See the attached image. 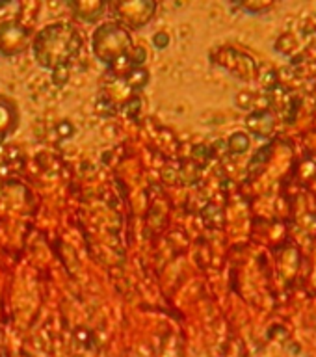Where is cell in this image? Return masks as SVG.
<instances>
[{
	"instance_id": "7a4b0ae2",
	"label": "cell",
	"mask_w": 316,
	"mask_h": 357,
	"mask_svg": "<svg viewBox=\"0 0 316 357\" xmlns=\"http://www.w3.org/2000/svg\"><path fill=\"white\" fill-rule=\"evenodd\" d=\"M91 45L95 56L110 67L114 77H123L133 67H142L147 58L142 47H133L130 33L119 22H105L99 26Z\"/></svg>"
},
{
	"instance_id": "8992f818",
	"label": "cell",
	"mask_w": 316,
	"mask_h": 357,
	"mask_svg": "<svg viewBox=\"0 0 316 357\" xmlns=\"http://www.w3.org/2000/svg\"><path fill=\"white\" fill-rule=\"evenodd\" d=\"M15 110H13V106L6 105L0 100V142H4V138L8 134L13 130L15 127Z\"/></svg>"
},
{
	"instance_id": "277c9868",
	"label": "cell",
	"mask_w": 316,
	"mask_h": 357,
	"mask_svg": "<svg viewBox=\"0 0 316 357\" xmlns=\"http://www.w3.org/2000/svg\"><path fill=\"white\" fill-rule=\"evenodd\" d=\"M114 15L130 28H140L153 19L156 10L155 2H117L112 6Z\"/></svg>"
},
{
	"instance_id": "5b68a950",
	"label": "cell",
	"mask_w": 316,
	"mask_h": 357,
	"mask_svg": "<svg viewBox=\"0 0 316 357\" xmlns=\"http://www.w3.org/2000/svg\"><path fill=\"white\" fill-rule=\"evenodd\" d=\"M71 8L77 13V17H80L84 21H95L106 10V4H103V2H78V4H71Z\"/></svg>"
},
{
	"instance_id": "6da1fadb",
	"label": "cell",
	"mask_w": 316,
	"mask_h": 357,
	"mask_svg": "<svg viewBox=\"0 0 316 357\" xmlns=\"http://www.w3.org/2000/svg\"><path fill=\"white\" fill-rule=\"evenodd\" d=\"M82 45L80 33L69 22L58 21L43 26L32 38L33 58L39 66L54 73L52 78L58 86L67 82V66L78 54Z\"/></svg>"
},
{
	"instance_id": "52a82bcc",
	"label": "cell",
	"mask_w": 316,
	"mask_h": 357,
	"mask_svg": "<svg viewBox=\"0 0 316 357\" xmlns=\"http://www.w3.org/2000/svg\"><path fill=\"white\" fill-rule=\"evenodd\" d=\"M167 43H170V36H167L166 32L155 33V38H153V45H155L156 49H164V47H167Z\"/></svg>"
},
{
	"instance_id": "3957f363",
	"label": "cell",
	"mask_w": 316,
	"mask_h": 357,
	"mask_svg": "<svg viewBox=\"0 0 316 357\" xmlns=\"http://www.w3.org/2000/svg\"><path fill=\"white\" fill-rule=\"evenodd\" d=\"M32 45V32L17 21L0 22V52L4 56L21 54Z\"/></svg>"
}]
</instances>
